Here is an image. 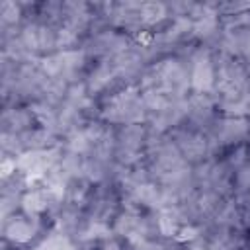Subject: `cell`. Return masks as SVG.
I'll return each instance as SVG.
<instances>
[{"label": "cell", "instance_id": "4", "mask_svg": "<svg viewBox=\"0 0 250 250\" xmlns=\"http://www.w3.org/2000/svg\"><path fill=\"white\" fill-rule=\"evenodd\" d=\"M178 146L186 158H199L205 152V141L201 137L188 135V133L178 137Z\"/></svg>", "mask_w": 250, "mask_h": 250}, {"label": "cell", "instance_id": "3", "mask_svg": "<svg viewBox=\"0 0 250 250\" xmlns=\"http://www.w3.org/2000/svg\"><path fill=\"white\" fill-rule=\"evenodd\" d=\"M33 232H35L33 225L23 217H18L6 225V236L12 238L14 242H27L33 236Z\"/></svg>", "mask_w": 250, "mask_h": 250}, {"label": "cell", "instance_id": "7", "mask_svg": "<svg viewBox=\"0 0 250 250\" xmlns=\"http://www.w3.org/2000/svg\"><path fill=\"white\" fill-rule=\"evenodd\" d=\"M158 230L164 236H176V232H178V213L172 207H162L160 209Z\"/></svg>", "mask_w": 250, "mask_h": 250}, {"label": "cell", "instance_id": "2", "mask_svg": "<svg viewBox=\"0 0 250 250\" xmlns=\"http://www.w3.org/2000/svg\"><path fill=\"white\" fill-rule=\"evenodd\" d=\"M57 199L55 193L49 189V188H43V189H33V191H27L21 199V207L25 209V213L29 217H35L39 213H43L47 207H49V201Z\"/></svg>", "mask_w": 250, "mask_h": 250}, {"label": "cell", "instance_id": "6", "mask_svg": "<svg viewBox=\"0 0 250 250\" xmlns=\"http://www.w3.org/2000/svg\"><path fill=\"white\" fill-rule=\"evenodd\" d=\"M164 16H166V6L160 2H143L139 8V18L146 25L158 23L160 20H164Z\"/></svg>", "mask_w": 250, "mask_h": 250}, {"label": "cell", "instance_id": "8", "mask_svg": "<svg viewBox=\"0 0 250 250\" xmlns=\"http://www.w3.org/2000/svg\"><path fill=\"white\" fill-rule=\"evenodd\" d=\"M43 250H72V244L68 242L66 236L55 234V236H51V238L43 244Z\"/></svg>", "mask_w": 250, "mask_h": 250}, {"label": "cell", "instance_id": "5", "mask_svg": "<svg viewBox=\"0 0 250 250\" xmlns=\"http://www.w3.org/2000/svg\"><path fill=\"white\" fill-rule=\"evenodd\" d=\"M248 133V125L244 119H225L221 123V139L225 143H234Z\"/></svg>", "mask_w": 250, "mask_h": 250}, {"label": "cell", "instance_id": "11", "mask_svg": "<svg viewBox=\"0 0 250 250\" xmlns=\"http://www.w3.org/2000/svg\"><path fill=\"white\" fill-rule=\"evenodd\" d=\"M244 109H246V113H250V94H248L246 100H244Z\"/></svg>", "mask_w": 250, "mask_h": 250}, {"label": "cell", "instance_id": "1", "mask_svg": "<svg viewBox=\"0 0 250 250\" xmlns=\"http://www.w3.org/2000/svg\"><path fill=\"white\" fill-rule=\"evenodd\" d=\"M215 82V70H213V62L209 61V57H201L199 61H195L193 64V72H191V86L203 94L207 90H211Z\"/></svg>", "mask_w": 250, "mask_h": 250}, {"label": "cell", "instance_id": "9", "mask_svg": "<svg viewBox=\"0 0 250 250\" xmlns=\"http://www.w3.org/2000/svg\"><path fill=\"white\" fill-rule=\"evenodd\" d=\"M0 14H2V20L4 21H16L20 18V8L16 2H2L0 6Z\"/></svg>", "mask_w": 250, "mask_h": 250}, {"label": "cell", "instance_id": "10", "mask_svg": "<svg viewBox=\"0 0 250 250\" xmlns=\"http://www.w3.org/2000/svg\"><path fill=\"white\" fill-rule=\"evenodd\" d=\"M197 236V230L193 227H182L178 232H176V238L178 240H193Z\"/></svg>", "mask_w": 250, "mask_h": 250}]
</instances>
